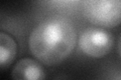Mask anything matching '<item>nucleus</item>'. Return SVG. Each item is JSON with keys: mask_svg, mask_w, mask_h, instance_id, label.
<instances>
[{"mask_svg": "<svg viewBox=\"0 0 121 80\" xmlns=\"http://www.w3.org/2000/svg\"><path fill=\"white\" fill-rule=\"evenodd\" d=\"M114 38L110 32L99 27H88L81 33L79 46L92 58H101L111 51Z\"/></svg>", "mask_w": 121, "mask_h": 80, "instance_id": "3", "label": "nucleus"}, {"mask_svg": "<svg viewBox=\"0 0 121 80\" xmlns=\"http://www.w3.org/2000/svg\"><path fill=\"white\" fill-rule=\"evenodd\" d=\"M117 50H118V53L121 56V35H120L119 39H118V42H117Z\"/></svg>", "mask_w": 121, "mask_h": 80, "instance_id": "8", "label": "nucleus"}, {"mask_svg": "<svg viewBox=\"0 0 121 80\" xmlns=\"http://www.w3.org/2000/svg\"><path fill=\"white\" fill-rule=\"evenodd\" d=\"M55 80H69V78H68L66 75L60 74V75H58V76H56V77L55 78Z\"/></svg>", "mask_w": 121, "mask_h": 80, "instance_id": "7", "label": "nucleus"}, {"mask_svg": "<svg viewBox=\"0 0 121 80\" xmlns=\"http://www.w3.org/2000/svg\"><path fill=\"white\" fill-rule=\"evenodd\" d=\"M83 13L92 24L113 28L121 24V0L83 1Z\"/></svg>", "mask_w": 121, "mask_h": 80, "instance_id": "2", "label": "nucleus"}, {"mask_svg": "<svg viewBox=\"0 0 121 80\" xmlns=\"http://www.w3.org/2000/svg\"><path fill=\"white\" fill-rule=\"evenodd\" d=\"M12 80H44L45 71L43 65L31 58H22L13 66Z\"/></svg>", "mask_w": 121, "mask_h": 80, "instance_id": "4", "label": "nucleus"}, {"mask_svg": "<svg viewBox=\"0 0 121 80\" xmlns=\"http://www.w3.org/2000/svg\"><path fill=\"white\" fill-rule=\"evenodd\" d=\"M76 42L77 32L74 24L66 18H52L33 28L28 37V48L39 61L52 66L71 54Z\"/></svg>", "mask_w": 121, "mask_h": 80, "instance_id": "1", "label": "nucleus"}, {"mask_svg": "<svg viewBox=\"0 0 121 80\" xmlns=\"http://www.w3.org/2000/svg\"><path fill=\"white\" fill-rule=\"evenodd\" d=\"M17 53V44L9 34L0 33V67L5 69L15 59Z\"/></svg>", "mask_w": 121, "mask_h": 80, "instance_id": "5", "label": "nucleus"}, {"mask_svg": "<svg viewBox=\"0 0 121 80\" xmlns=\"http://www.w3.org/2000/svg\"><path fill=\"white\" fill-rule=\"evenodd\" d=\"M103 80H121V65L119 63H112L105 68Z\"/></svg>", "mask_w": 121, "mask_h": 80, "instance_id": "6", "label": "nucleus"}]
</instances>
